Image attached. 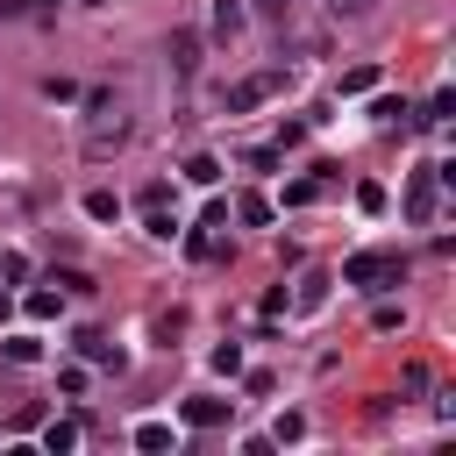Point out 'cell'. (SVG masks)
<instances>
[{"label":"cell","instance_id":"6da1fadb","mask_svg":"<svg viewBox=\"0 0 456 456\" xmlns=\"http://www.w3.org/2000/svg\"><path fill=\"white\" fill-rule=\"evenodd\" d=\"M128 142V100L121 93H93L86 100V157L100 164V157H114Z\"/></svg>","mask_w":456,"mask_h":456},{"label":"cell","instance_id":"7a4b0ae2","mask_svg":"<svg viewBox=\"0 0 456 456\" xmlns=\"http://www.w3.org/2000/svg\"><path fill=\"white\" fill-rule=\"evenodd\" d=\"M406 278V256L399 249H356L349 264H342V285H363V292H385V285H399Z\"/></svg>","mask_w":456,"mask_h":456},{"label":"cell","instance_id":"3957f363","mask_svg":"<svg viewBox=\"0 0 456 456\" xmlns=\"http://www.w3.org/2000/svg\"><path fill=\"white\" fill-rule=\"evenodd\" d=\"M271 93H285V71H249L242 86H228V114H249V107H264Z\"/></svg>","mask_w":456,"mask_h":456},{"label":"cell","instance_id":"277c9868","mask_svg":"<svg viewBox=\"0 0 456 456\" xmlns=\"http://www.w3.org/2000/svg\"><path fill=\"white\" fill-rule=\"evenodd\" d=\"M435 200H442V178H435V164H428V171L406 178V221L428 228V221H435Z\"/></svg>","mask_w":456,"mask_h":456},{"label":"cell","instance_id":"5b68a950","mask_svg":"<svg viewBox=\"0 0 456 456\" xmlns=\"http://www.w3.org/2000/svg\"><path fill=\"white\" fill-rule=\"evenodd\" d=\"M200 50H207V43H200V28H171V71H178V78H192V71H200Z\"/></svg>","mask_w":456,"mask_h":456},{"label":"cell","instance_id":"8992f818","mask_svg":"<svg viewBox=\"0 0 456 456\" xmlns=\"http://www.w3.org/2000/svg\"><path fill=\"white\" fill-rule=\"evenodd\" d=\"M228 413H235V399H207V392L185 399V428H221Z\"/></svg>","mask_w":456,"mask_h":456},{"label":"cell","instance_id":"52a82bcc","mask_svg":"<svg viewBox=\"0 0 456 456\" xmlns=\"http://www.w3.org/2000/svg\"><path fill=\"white\" fill-rule=\"evenodd\" d=\"M242 21H249V14H242V0H214V36H221V43H235V36H242Z\"/></svg>","mask_w":456,"mask_h":456},{"label":"cell","instance_id":"ba28073f","mask_svg":"<svg viewBox=\"0 0 456 456\" xmlns=\"http://www.w3.org/2000/svg\"><path fill=\"white\" fill-rule=\"evenodd\" d=\"M142 228H150L157 242H171V235H178L185 221H178V207H142Z\"/></svg>","mask_w":456,"mask_h":456},{"label":"cell","instance_id":"9c48e42d","mask_svg":"<svg viewBox=\"0 0 456 456\" xmlns=\"http://www.w3.org/2000/svg\"><path fill=\"white\" fill-rule=\"evenodd\" d=\"M21 314H28V321H57V314H64V292H50V285H43V292H28V299H21Z\"/></svg>","mask_w":456,"mask_h":456},{"label":"cell","instance_id":"30bf717a","mask_svg":"<svg viewBox=\"0 0 456 456\" xmlns=\"http://www.w3.org/2000/svg\"><path fill=\"white\" fill-rule=\"evenodd\" d=\"M78 349H86V356H93V363H107V370H121V363H128V356H121V349H114V342H107V335H93V328H86V335H78Z\"/></svg>","mask_w":456,"mask_h":456},{"label":"cell","instance_id":"8fae6325","mask_svg":"<svg viewBox=\"0 0 456 456\" xmlns=\"http://www.w3.org/2000/svg\"><path fill=\"white\" fill-rule=\"evenodd\" d=\"M43 449H50V456H71V449H78V428H71V420H50V428H43Z\"/></svg>","mask_w":456,"mask_h":456},{"label":"cell","instance_id":"7c38bea8","mask_svg":"<svg viewBox=\"0 0 456 456\" xmlns=\"http://www.w3.org/2000/svg\"><path fill=\"white\" fill-rule=\"evenodd\" d=\"M449 114H456V93H449V86H442V93H435V100H428V107H420V128H442V121H449Z\"/></svg>","mask_w":456,"mask_h":456},{"label":"cell","instance_id":"4fadbf2b","mask_svg":"<svg viewBox=\"0 0 456 456\" xmlns=\"http://www.w3.org/2000/svg\"><path fill=\"white\" fill-rule=\"evenodd\" d=\"M235 221L264 228V221H271V200H264V192H242V200H235Z\"/></svg>","mask_w":456,"mask_h":456},{"label":"cell","instance_id":"5bb4252c","mask_svg":"<svg viewBox=\"0 0 456 456\" xmlns=\"http://www.w3.org/2000/svg\"><path fill=\"white\" fill-rule=\"evenodd\" d=\"M0 356H7V363H36V356H43V342H36V335H7V342H0Z\"/></svg>","mask_w":456,"mask_h":456},{"label":"cell","instance_id":"9a60e30c","mask_svg":"<svg viewBox=\"0 0 456 456\" xmlns=\"http://www.w3.org/2000/svg\"><path fill=\"white\" fill-rule=\"evenodd\" d=\"M135 449H150V456L171 449V428H164V420H142V428H135Z\"/></svg>","mask_w":456,"mask_h":456},{"label":"cell","instance_id":"2e32d148","mask_svg":"<svg viewBox=\"0 0 456 456\" xmlns=\"http://www.w3.org/2000/svg\"><path fill=\"white\" fill-rule=\"evenodd\" d=\"M378 86V64H356V71H342V93H370Z\"/></svg>","mask_w":456,"mask_h":456},{"label":"cell","instance_id":"e0dca14e","mask_svg":"<svg viewBox=\"0 0 456 456\" xmlns=\"http://www.w3.org/2000/svg\"><path fill=\"white\" fill-rule=\"evenodd\" d=\"M185 178H192V185H214L221 164H214V157H185Z\"/></svg>","mask_w":456,"mask_h":456},{"label":"cell","instance_id":"ac0fdd59","mask_svg":"<svg viewBox=\"0 0 456 456\" xmlns=\"http://www.w3.org/2000/svg\"><path fill=\"white\" fill-rule=\"evenodd\" d=\"M86 214H93V221H114L121 200H114V192H86Z\"/></svg>","mask_w":456,"mask_h":456},{"label":"cell","instance_id":"d6986e66","mask_svg":"<svg viewBox=\"0 0 456 456\" xmlns=\"http://www.w3.org/2000/svg\"><path fill=\"white\" fill-rule=\"evenodd\" d=\"M207 363H214V370H221V378H235V370H242V349H235V342H221V349H214V356H207Z\"/></svg>","mask_w":456,"mask_h":456},{"label":"cell","instance_id":"ffe728a7","mask_svg":"<svg viewBox=\"0 0 456 456\" xmlns=\"http://www.w3.org/2000/svg\"><path fill=\"white\" fill-rule=\"evenodd\" d=\"M135 207H171V185H164V178H150V185L135 192Z\"/></svg>","mask_w":456,"mask_h":456},{"label":"cell","instance_id":"44dd1931","mask_svg":"<svg viewBox=\"0 0 456 456\" xmlns=\"http://www.w3.org/2000/svg\"><path fill=\"white\" fill-rule=\"evenodd\" d=\"M50 285H57V292H93V278H86V271H50Z\"/></svg>","mask_w":456,"mask_h":456},{"label":"cell","instance_id":"7402d4cb","mask_svg":"<svg viewBox=\"0 0 456 456\" xmlns=\"http://www.w3.org/2000/svg\"><path fill=\"white\" fill-rule=\"evenodd\" d=\"M321 299H328V278H321V271H314V278H299V306H321Z\"/></svg>","mask_w":456,"mask_h":456},{"label":"cell","instance_id":"603a6c76","mask_svg":"<svg viewBox=\"0 0 456 456\" xmlns=\"http://www.w3.org/2000/svg\"><path fill=\"white\" fill-rule=\"evenodd\" d=\"M0 278H7V285H21V278H28V256H14V249H7V256H0Z\"/></svg>","mask_w":456,"mask_h":456},{"label":"cell","instance_id":"cb8c5ba5","mask_svg":"<svg viewBox=\"0 0 456 456\" xmlns=\"http://www.w3.org/2000/svg\"><path fill=\"white\" fill-rule=\"evenodd\" d=\"M256 7H264L271 21H285V14H292V0H256Z\"/></svg>","mask_w":456,"mask_h":456},{"label":"cell","instance_id":"d4e9b609","mask_svg":"<svg viewBox=\"0 0 456 456\" xmlns=\"http://www.w3.org/2000/svg\"><path fill=\"white\" fill-rule=\"evenodd\" d=\"M335 7H342V14H363V7H378V0H335Z\"/></svg>","mask_w":456,"mask_h":456},{"label":"cell","instance_id":"484cf974","mask_svg":"<svg viewBox=\"0 0 456 456\" xmlns=\"http://www.w3.org/2000/svg\"><path fill=\"white\" fill-rule=\"evenodd\" d=\"M21 7H28V0H0V14H21Z\"/></svg>","mask_w":456,"mask_h":456},{"label":"cell","instance_id":"4316f807","mask_svg":"<svg viewBox=\"0 0 456 456\" xmlns=\"http://www.w3.org/2000/svg\"><path fill=\"white\" fill-rule=\"evenodd\" d=\"M0 321H7V292H0Z\"/></svg>","mask_w":456,"mask_h":456}]
</instances>
